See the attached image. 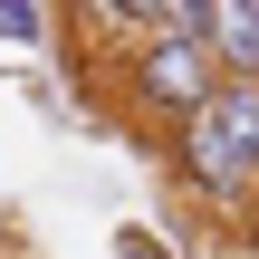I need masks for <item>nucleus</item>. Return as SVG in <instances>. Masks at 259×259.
I'll use <instances>...</instances> for the list:
<instances>
[{
    "label": "nucleus",
    "mask_w": 259,
    "mask_h": 259,
    "mask_svg": "<svg viewBox=\"0 0 259 259\" xmlns=\"http://www.w3.org/2000/svg\"><path fill=\"white\" fill-rule=\"evenodd\" d=\"M202 38H211L221 77L259 87V0H202Z\"/></svg>",
    "instance_id": "7ed1b4c3"
},
{
    "label": "nucleus",
    "mask_w": 259,
    "mask_h": 259,
    "mask_svg": "<svg viewBox=\"0 0 259 259\" xmlns=\"http://www.w3.org/2000/svg\"><path fill=\"white\" fill-rule=\"evenodd\" d=\"M48 29H58L48 0H0V38H10V48H48Z\"/></svg>",
    "instance_id": "20e7f679"
},
{
    "label": "nucleus",
    "mask_w": 259,
    "mask_h": 259,
    "mask_svg": "<svg viewBox=\"0 0 259 259\" xmlns=\"http://www.w3.org/2000/svg\"><path fill=\"white\" fill-rule=\"evenodd\" d=\"M163 163H173V183H183L202 211L250 221V211H259V87L221 77L211 106L183 115V125L163 135Z\"/></svg>",
    "instance_id": "f257e3e1"
},
{
    "label": "nucleus",
    "mask_w": 259,
    "mask_h": 259,
    "mask_svg": "<svg viewBox=\"0 0 259 259\" xmlns=\"http://www.w3.org/2000/svg\"><path fill=\"white\" fill-rule=\"evenodd\" d=\"M250 231H259V221H250Z\"/></svg>",
    "instance_id": "423d86ee"
},
{
    "label": "nucleus",
    "mask_w": 259,
    "mask_h": 259,
    "mask_svg": "<svg viewBox=\"0 0 259 259\" xmlns=\"http://www.w3.org/2000/svg\"><path fill=\"white\" fill-rule=\"evenodd\" d=\"M115 259H173V250H163V231H144V221H125V231H115Z\"/></svg>",
    "instance_id": "39448f33"
},
{
    "label": "nucleus",
    "mask_w": 259,
    "mask_h": 259,
    "mask_svg": "<svg viewBox=\"0 0 259 259\" xmlns=\"http://www.w3.org/2000/svg\"><path fill=\"white\" fill-rule=\"evenodd\" d=\"M115 87H125V106L144 115V125H183V115H202L211 106V87H221V58H211V38L202 29H183L163 0H154V29L115 58Z\"/></svg>",
    "instance_id": "f03ea898"
}]
</instances>
